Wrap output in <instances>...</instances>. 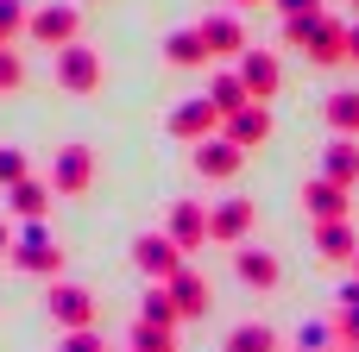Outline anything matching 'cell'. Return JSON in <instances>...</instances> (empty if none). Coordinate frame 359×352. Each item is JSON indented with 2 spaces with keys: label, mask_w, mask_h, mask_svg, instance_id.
<instances>
[{
  "label": "cell",
  "mask_w": 359,
  "mask_h": 352,
  "mask_svg": "<svg viewBox=\"0 0 359 352\" xmlns=\"http://www.w3.org/2000/svg\"><path fill=\"white\" fill-rule=\"evenodd\" d=\"M133 265H139L151 283H170V277L183 271V246H177L170 233H139V239H133Z\"/></svg>",
  "instance_id": "277c9868"
},
{
  "label": "cell",
  "mask_w": 359,
  "mask_h": 352,
  "mask_svg": "<svg viewBox=\"0 0 359 352\" xmlns=\"http://www.w3.org/2000/svg\"><path fill=\"white\" fill-rule=\"evenodd\" d=\"M50 315L76 334V328H95V296L82 283H50Z\"/></svg>",
  "instance_id": "8fae6325"
},
{
  "label": "cell",
  "mask_w": 359,
  "mask_h": 352,
  "mask_svg": "<svg viewBox=\"0 0 359 352\" xmlns=\"http://www.w3.org/2000/svg\"><path fill=\"white\" fill-rule=\"evenodd\" d=\"M246 233H252V202H246V195H227V202L208 208V239H221V246H246Z\"/></svg>",
  "instance_id": "ba28073f"
},
{
  "label": "cell",
  "mask_w": 359,
  "mask_h": 352,
  "mask_svg": "<svg viewBox=\"0 0 359 352\" xmlns=\"http://www.w3.org/2000/svg\"><path fill=\"white\" fill-rule=\"evenodd\" d=\"M63 352H101V340H95V328H76V334L63 340Z\"/></svg>",
  "instance_id": "4dcf8cb0"
},
{
  "label": "cell",
  "mask_w": 359,
  "mask_h": 352,
  "mask_svg": "<svg viewBox=\"0 0 359 352\" xmlns=\"http://www.w3.org/2000/svg\"><path fill=\"white\" fill-rule=\"evenodd\" d=\"M88 183H95V151L88 145H63L57 164H50V189L57 195H82Z\"/></svg>",
  "instance_id": "52a82bcc"
},
{
  "label": "cell",
  "mask_w": 359,
  "mask_h": 352,
  "mask_svg": "<svg viewBox=\"0 0 359 352\" xmlns=\"http://www.w3.org/2000/svg\"><path fill=\"white\" fill-rule=\"evenodd\" d=\"M13 265L32 277H63V246L44 233V220H25V233L13 239Z\"/></svg>",
  "instance_id": "7a4b0ae2"
},
{
  "label": "cell",
  "mask_w": 359,
  "mask_h": 352,
  "mask_svg": "<svg viewBox=\"0 0 359 352\" xmlns=\"http://www.w3.org/2000/svg\"><path fill=\"white\" fill-rule=\"evenodd\" d=\"M13 183H25V157L13 145H0V189H13Z\"/></svg>",
  "instance_id": "f546056e"
},
{
  "label": "cell",
  "mask_w": 359,
  "mask_h": 352,
  "mask_svg": "<svg viewBox=\"0 0 359 352\" xmlns=\"http://www.w3.org/2000/svg\"><path fill=\"white\" fill-rule=\"evenodd\" d=\"M164 63H170V69H202V63H208L202 25H183V31H170V38H164Z\"/></svg>",
  "instance_id": "2e32d148"
},
{
  "label": "cell",
  "mask_w": 359,
  "mask_h": 352,
  "mask_svg": "<svg viewBox=\"0 0 359 352\" xmlns=\"http://www.w3.org/2000/svg\"><path fill=\"white\" fill-rule=\"evenodd\" d=\"M208 101H215L221 120H227V113H240L252 94H246V82H240V69H233V76H215V82H208Z\"/></svg>",
  "instance_id": "603a6c76"
},
{
  "label": "cell",
  "mask_w": 359,
  "mask_h": 352,
  "mask_svg": "<svg viewBox=\"0 0 359 352\" xmlns=\"http://www.w3.org/2000/svg\"><path fill=\"white\" fill-rule=\"evenodd\" d=\"M240 82H246V94H252V101H271V94H278V82H284V69H278V57H271V50H246V57H240Z\"/></svg>",
  "instance_id": "7c38bea8"
},
{
  "label": "cell",
  "mask_w": 359,
  "mask_h": 352,
  "mask_svg": "<svg viewBox=\"0 0 359 352\" xmlns=\"http://www.w3.org/2000/svg\"><path fill=\"white\" fill-rule=\"evenodd\" d=\"M227 352H278V334H271L265 321H246V328L227 334Z\"/></svg>",
  "instance_id": "d4e9b609"
},
{
  "label": "cell",
  "mask_w": 359,
  "mask_h": 352,
  "mask_svg": "<svg viewBox=\"0 0 359 352\" xmlns=\"http://www.w3.org/2000/svg\"><path fill=\"white\" fill-rule=\"evenodd\" d=\"M139 321H151V328H177V321H183V309H177V296H170L164 283H151V290H145V315H139Z\"/></svg>",
  "instance_id": "cb8c5ba5"
},
{
  "label": "cell",
  "mask_w": 359,
  "mask_h": 352,
  "mask_svg": "<svg viewBox=\"0 0 359 352\" xmlns=\"http://www.w3.org/2000/svg\"><path fill=\"white\" fill-rule=\"evenodd\" d=\"M0 258H13V239H6V227H0Z\"/></svg>",
  "instance_id": "e575fe53"
},
{
  "label": "cell",
  "mask_w": 359,
  "mask_h": 352,
  "mask_svg": "<svg viewBox=\"0 0 359 352\" xmlns=\"http://www.w3.org/2000/svg\"><path fill=\"white\" fill-rule=\"evenodd\" d=\"M133 352H177V340H170V328L139 321V328H133Z\"/></svg>",
  "instance_id": "484cf974"
},
{
  "label": "cell",
  "mask_w": 359,
  "mask_h": 352,
  "mask_svg": "<svg viewBox=\"0 0 359 352\" xmlns=\"http://www.w3.org/2000/svg\"><path fill=\"white\" fill-rule=\"evenodd\" d=\"M284 6V19H303V13H322V0H278Z\"/></svg>",
  "instance_id": "d6a6232c"
},
{
  "label": "cell",
  "mask_w": 359,
  "mask_h": 352,
  "mask_svg": "<svg viewBox=\"0 0 359 352\" xmlns=\"http://www.w3.org/2000/svg\"><path fill=\"white\" fill-rule=\"evenodd\" d=\"M215 126H221V107L202 94V101H183L177 113H170V139H183V145H202V139H215Z\"/></svg>",
  "instance_id": "9c48e42d"
},
{
  "label": "cell",
  "mask_w": 359,
  "mask_h": 352,
  "mask_svg": "<svg viewBox=\"0 0 359 352\" xmlns=\"http://www.w3.org/2000/svg\"><path fill=\"white\" fill-rule=\"evenodd\" d=\"M76 31H82V13H76V6H38L32 25H25V38L44 44V50H69V44H82Z\"/></svg>",
  "instance_id": "3957f363"
},
{
  "label": "cell",
  "mask_w": 359,
  "mask_h": 352,
  "mask_svg": "<svg viewBox=\"0 0 359 352\" xmlns=\"http://www.w3.org/2000/svg\"><path fill=\"white\" fill-rule=\"evenodd\" d=\"M284 38H290L297 50H309V63H341V57H347V25H334L328 13L284 19Z\"/></svg>",
  "instance_id": "6da1fadb"
},
{
  "label": "cell",
  "mask_w": 359,
  "mask_h": 352,
  "mask_svg": "<svg viewBox=\"0 0 359 352\" xmlns=\"http://www.w3.org/2000/svg\"><path fill=\"white\" fill-rule=\"evenodd\" d=\"M221 126H227V139H233L240 151H259V145L271 139V107H265V101H246V107H240V113H227Z\"/></svg>",
  "instance_id": "30bf717a"
},
{
  "label": "cell",
  "mask_w": 359,
  "mask_h": 352,
  "mask_svg": "<svg viewBox=\"0 0 359 352\" xmlns=\"http://www.w3.org/2000/svg\"><path fill=\"white\" fill-rule=\"evenodd\" d=\"M233 271H240V283H252V290H278V277H284V265H278L265 246H240Z\"/></svg>",
  "instance_id": "9a60e30c"
},
{
  "label": "cell",
  "mask_w": 359,
  "mask_h": 352,
  "mask_svg": "<svg viewBox=\"0 0 359 352\" xmlns=\"http://www.w3.org/2000/svg\"><path fill=\"white\" fill-rule=\"evenodd\" d=\"M57 82H63L69 94H95V88H101V57H95L88 44L57 50Z\"/></svg>",
  "instance_id": "5b68a950"
},
{
  "label": "cell",
  "mask_w": 359,
  "mask_h": 352,
  "mask_svg": "<svg viewBox=\"0 0 359 352\" xmlns=\"http://www.w3.org/2000/svg\"><path fill=\"white\" fill-rule=\"evenodd\" d=\"M322 176H328V183H341V189H353V183H359V145H353V139H334V145H328Z\"/></svg>",
  "instance_id": "ac0fdd59"
},
{
  "label": "cell",
  "mask_w": 359,
  "mask_h": 352,
  "mask_svg": "<svg viewBox=\"0 0 359 352\" xmlns=\"http://www.w3.org/2000/svg\"><path fill=\"white\" fill-rule=\"evenodd\" d=\"M240 6H259V0H240Z\"/></svg>",
  "instance_id": "d590c367"
},
{
  "label": "cell",
  "mask_w": 359,
  "mask_h": 352,
  "mask_svg": "<svg viewBox=\"0 0 359 352\" xmlns=\"http://www.w3.org/2000/svg\"><path fill=\"white\" fill-rule=\"evenodd\" d=\"M303 208L316 214V227H322V220H347V189L328 183V176H316V183L303 189Z\"/></svg>",
  "instance_id": "e0dca14e"
},
{
  "label": "cell",
  "mask_w": 359,
  "mask_h": 352,
  "mask_svg": "<svg viewBox=\"0 0 359 352\" xmlns=\"http://www.w3.org/2000/svg\"><path fill=\"white\" fill-rule=\"evenodd\" d=\"M32 25V13H25V0H0V44H13L19 31Z\"/></svg>",
  "instance_id": "4316f807"
},
{
  "label": "cell",
  "mask_w": 359,
  "mask_h": 352,
  "mask_svg": "<svg viewBox=\"0 0 359 352\" xmlns=\"http://www.w3.org/2000/svg\"><path fill=\"white\" fill-rule=\"evenodd\" d=\"M13 88H25V57L13 44H0V94H13Z\"/></svg>",
  "instance_id": "83f0119b"
},
{
  "label": "cell",
  "mask_w": 359,
  "mask_h": 352,
  "mask_svg": "<svg viewBox=\"0 0 359 352\" xmlns=\"http://www.w3.org/2000/svg\"><path fill=\"white\" fill-rule=\"evenodd\" d=\"M341 334H347V340H359V283H347V290H341Z\"/></svg>",
  "instance_id": "f1b7e54d"
},
{
  "label": "cell",
  "mask_w": 359,
  "mask_h": 352,
  "mask_svg": "<svg viewBox=\"0 0 359 352\" xmlns=\"http://www.w3.org/2000/svg\"><path fill=\"white\" fill-rule=\"evenodd\" d=\"M297 346H303V352H322V346H328V328H303Z\"/></svg>",
  "instance_id": "1f68e13d"
},
{
  "label": "cell",
  "mask_w": 359,
  "mask_h": 352,
  "mask_svg": "<svg viewBox=\"0 0 359 352\" xmlns=\"http://www.w3.org/2000/svg\"><path fill=\"white\" fill-rule=\"evenodd\" d=\"M189 164H196V176H208V183H227V176H240V164H246V151H240V145H233V139L221 132V139H202Z\"/></svg>",
  "instance_id": "8992f818"
},
{
  "label": "cell",
  "mask_w": 359,
  "mask_h": 352,
  "mask_svg": "<svg viewBox=\"0 0 359 352\" xmlns=\"http://www.w3.org/2000/svg\"><path fill=\"white\" fill-rule=\"evenodd\" d=\"M50 195H57V189H44V183H32V176H25V183H13V189H6V208H13L19 220H44Z\"/></svg>",
  "instance_id": "d6986e66"
},
{
  "label": "cell",
  "mask_w": 359,
  "mask_h": 352,
  "mask_svg": "<svg viewBox=\"0 0 359 352\" xmlns=\"http://www.w3.org/2000/svg\"><path fill=\"white\" fill-rule=\"evenodd\" d=\"M170 239H177L183 252L208 246V208H202V202H177V208H170Z\"/></svg>",
  "instance_id": "5bb4252c"
},
{
  "label": "cell",
  "mask_w": 359,
  "mask_h": 352,
  "mask_svg": "<svg viewBox=\"0 0 359 352\" xmlns=\"http://www.w3.org/2000/svg\"><path fill=\"white\" fill-rule=\"evenodd\" d=\"M202 44H208V57H246V25L233 13H215V19H202Z\"/></svg>",
  "instance_id": "4fadbf2b"
},
{
  "label": "cell",
  "mask_w": 359,
  "mask_h": 352,
  "mask_svg": "<svg viewBox=\"0 0 359 352\" xmlns=\"http://www.w3.org/2000/svg\"><path fill=\"white\" fill-rule=\"evenodd\" d=\"M328 126H334V139H359V88L328 94Z\"/></svg>",
  "instance_id": "ffe728a7"
},
{
  "label": "cell",
  "mask_w": 359,
  "mask_h": 352,
  "mask_svg": "<svg viewBox=\"0 0 359 352\" xmlns=\"http://www.w3.org/2000/svg\"><path fill=\"white\" fill-rule=\"evenodd\" d=\"M316 252H322V258H359L353 227H347V220H322V227H316Z\"/></svg>",
  "instance_id": "7402d4cb"
},
{
  "label": "cell",
  "mask_w": 359,
  "mask_h": 352,
  "mask_svg": "<svg viewBox=\"0 0 359 352\" xmlns=\"http://www.w3.org/2000/svg\"><path fill=\"white\" fill-rule=\"evenodd\" d=\"M347 57H353V63H359V25H353V31H347Z\"/></svg>",
  "instance_id": "836d02e7"
},
{
  "label": "cell",
  "mask_w": 359,
  "mask_h": 352,
  "mask_svg": "<svg viewBox=\"0 0 359 352\" xmlns=\"http://www.w3.org/2000/svg\"><path fill=\"white\" fill-rule=\"evenodd\" d=\"M164 290L177 296V309H183V315H208V283H202V277H196L189 265H183V271H177V277H170Z\"/></svg>",
  "instance_id": "44dd1931"
}]
</instances>
